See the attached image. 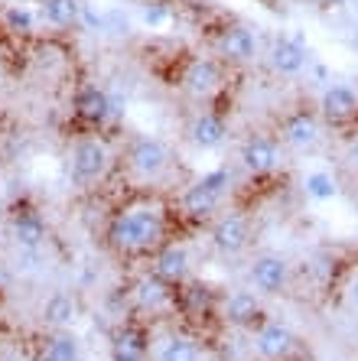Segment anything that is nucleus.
<instances>
[{
  "label": "nucleus",
  "mask_w": 358,
  "mask_h": 361,
  "mask_svg": "<svg viewBox=\"0 0 358 361\" xmlns=\"http://www.w3.org/2000/svg\"><path fill=\"white\" fill-rule=\"evenodd\" d=\"M306 192L313 195V199H333L335 195L333 176H326V173H313V176H306Z\"/></svg>",
  "instance_id": "nucleus-26"
},
{
  "label": "nucleus",
  "mask_w": 358,
  "mask_h": 361,
  "mask_svg": "<svg viewBox=\"0 0 358 361\" xmlns=\"http://www.w3.org/2000/svg\"><path fill=\"white\" fill-rule=\"evenodd\" d=\"M218 199H222L218 192H212L208 185L196 183L183 192V212L189 219H208V215L218 209Z\"/></svg>",
  "instance_id": "nucleus-12"
},
{
  "label": "nucleus",
  "mask_w": 358,
  "mask_h": 361,
  "mask_svg": "<svg viewBox=\"0 0 358 361\" xmlns=\"http://www.w3.org/2000/svg\"><path fill=\"white\" fill-rule=\"evenodd\" d=\"M76 114L88 124H101V121L111 118V98L95 85H85L76 94Z\"/></svg>",
  "instance_id": "nucleus-8"
},
{
  "label": "nucleus",
  "mask_w": 358,
  "mask_h": 361,
  "mask_svg": "<svg viewBox=\"0 0 358 361\" xmlns=\"http://www.w3.org/2000/svg\"><path fill=\"white\" fill-rule=\"evenodd\" d=\"M349 157H352V163H355V166H358V140H355V143H352V150H349Z\"/></svg>",
  "instance_id": "nucleus-30"
},
{
  "label": "nucleus",
  "mask_w": 358,
  "mask_h": 361,
  "mask_svg": "<svg viewBox=\"0 0 358 361\" xmlns=\"http://www.w3.org/2000/svg\"><path fill=\"white\" fill-rule=\"evenodd\" d=\"M283 140L290 143V147H313V143L319 140V124L313 114H306V111H300V114H293L287 124H283Z\"/></svg>",
  "instance_id": "nucleus-10"
},
{
  "label": "nucleus",
  "mask_w": 358,
  "mask_h": 361,
  "mask_svg": "<svg viewBox=\"0 0 358 361\" xmlns=\"http://www.w3.org/2000/svg\"><path fill=\"white\" fill-rule=\"evenodd\" d=\"M42 361H78V342L76 336H66V332H59L46 342L42 348Z\"/></svg>",
  "instance_id": "nucleus-22"
},
{
  "label": "nucleus",
  "mask_w": 358,
  "mask_h": 361,
  "mask_svg": "<svg viewBox=\"0 0 358 361\" xmlns=\"http://www.w3.org/2000/svg\"><path fill=\"white\" fill-rule=\"evenodd\" d=\"M241 160L254 176L270 173V169L277 166V147L270 140H264V137H251V140L244 143V150H241Z\"/></svg>",
  "instance_id": "nucleus-9"
},
{
  "label": "nucleus",
  "mask_w": 358,
  "mask_h": 361,
  "mask_svg": "<svg viewBox=\"0 0 358 361\" xmlns=\"http://www.w3.org/2000/svg\"><path fill=\"white\" fill-rule=\"evenodd\" d=\"M352 300H355V306H358V277H355V283H352Z\"/></svg>",
  "instance_id": "nucleus-31"
},
{
  "label": "nucleus",
  "mask_w": 358,
  "mask_h": 361,
  "mask_svg": "<svg viewBox=\"0 0 358 361\" xmlns=\"http://www.w3.org/2000/svg\"><path fill=\"white\" fill-rule=\"evenodd\" d=\"M228 179H232V176H228V169H212V173H205V176H202L199 183H202V185H208L212 192L222 195V192L228 189Z\"/></svg>",
  "instance_id": "nucleus-28"
},
{
  "label": "nucleus",
  "mask_w": 358,
  "mask_h": 361,
  "mask_svg": "<svg viewBox=\"0 0 358 361\" xmlns=\"http://www.w3.org/2000/svg\"><path fill=\"white\" fill-rule=\"evenodd\" d=\"M225 319L232 326H254L261 319V302L254 293H234L232 300L225 302Z\"/></svg>",
  "instance_id": "nucleus-15"
},
{
  "label": "nucleus",
  "mask_w": 358,
  "mask_h": 361,
  "mask_svg": "<svg viewBox=\"0 0 358 361\" xmlns=\"http://www.w3.org/2000/svg\"><path fill=\"white\" fill-rule=\"evenodd\" d=\"M42 10H46V20L56 26H68L78 17V0H42Z\"/></svg>",
  "instance_id": "nucleus-23"
},
{
  "label": "nucleus",
  "mask_w": 358,
  "mask_h": 361,
  "mask_svg": "<svg viewBox=\"0 0 358 361\" xmlns=\"http://www.w3.org/2000/svg\"><path fill=\"white\" fill-rule=\"evenodd\" d=\"M254 49H258V42H254V36H251L244 26H232V30L222 33V52H225L228 59L244 62L254 56Z\"/></svg>",
  "instance_id": "nucleus-17"
},
{
  "label": "nucleus",
  "mask_w": 358,
  "mask_h": 361,
  "mask_svg": "<svg viewBox=\"0 0 358 361\" xmlns=\"http://www.w3.org/2000/svg\"><path fill=\"white\" fill-rule=\"evenodd\" d=\"M186 270H189V254H186L183 247L169 244V247H163V251L157 254V277L160 280L179 283V280L186 277Z\"/></svg>",
  "instance_id": "nucleus-14"
},
{
  "label": "nucleus",
  "mask_w": 358,
  "mask_h": 361,
  "mask_svg": "<svg viewBox=\"0 0 358 361\" xmlns=\"http://www.w3.org/2000/svg\"><path fill=\"white\" fill-rule=\"evenodd\" d=\"M133 296L141 302L143 310H160L169 302V290H167V280H160L157 274L153 277H141L137 286H133Z\"/></svg>",
  "instance_id": "nucleus-18"
},
{
  "label": "nucleus",
  "mask_w": 358,
  "mask_h": 361,
  "mask_svg": "<svg viewBox=\"0 0 358 361\" xmlns=\"http://www.w3.org/2000/svg\"><path fill=\"white\" fill-rule=\"evenodd\" d=\"M251 280H254V286L261 293H280L287 286V261L274 257V254H264L251 267Z\"/></svg>",
  "instance_id": "nucleus-3"
},
{
  "label": "nucleus",
  "mask_w": 358,
  "mask_h": 361,
  "mask_svg": "<svg viewBox=\"0 0 358 361\" xmlns=\"http://www.w3.org/2000/svg\"><path fill=\"white\" fill-rule=\"evenodd\" d=\"M167 166V150H163V143L157 140H137L131 150V169L137 176L143 179H153L163 173Z\"/></svg>",
  "instance_id": "nucleus-4"
},
{
  "label": "nucleus",
  "mask_w": 358,
  "mask_h": 361,
  "mask_svg": "<svg viewBox=\"0 0 358 361\" xmlns=\"http://www.w3.org/2000/svg\"><path fill=\"white\" fill-rule=\"evenodd\" d=\"M218 82H222L218 66H215V62H208V59L189 62V68H186V75H183L186 92L196 94V98H208V94L218 88Z\"/></svg>",
  "instance_id": "nucleus-7"
},
{
  "label": "nucleus",
  "mask_w": 358,
  "mask_h": 361,
  "mask_svg": "<svg viewBox=\"0 0 358 361\" xmlns=\"http://www.w3.org/2000/svg\"><path fill=\"white\" fill-rule=\"evenodd\" d=\"M189 134L199 147H218V143L225 140V121L215 118V114H199V118L192 121Z\"/></svg>",
  "instance_id": "nucleus-19"
},
{
  "label": "nucleus",
  "mask_w": 358,
  "mask_h": 361,
  "mask_svg": "<svg viewBox=\"0 0 358 361\" xmlns=\"http://www.w3.org/2000/svg\"><path fill=\"white\" fill-rule=\"evenodd\" d=\"M254 348H258V355H261V358H267V361L287 358V355H290V348H293L290 329L277 326V322H270V326H261L258 336H254Z\"/></svg>",
  "instance_id": "nucleus-5"
},
{
  "label": "nucleus",
  "mask_w": 358,
  "mask_h": 361,
  "mask_svg": "<svg viewBox=\"0 0 358 361\" xmlns=\"http://www.w3.org/2000/svg\"><path fill=\"white\" fill-rule=\"evenodd\" d=\"M111 355H114V361H143V355H147V338H143L141 329H121L114 336V342H111Z\"/></svg>",
  "instance_id": "nucleus-13"
},
{
  "label": "nucleus",
  "mask_w": 358,
  "mask_h": 361,
  "mask_svg": "<svg viewBox=\"0 0 358 361\" xmlns=\"http://www.w3.org/2000/svg\"><path fill=\"white\" fill-rule=\"evenodd\" d=\"M183 302L189 306L192 312H205L208 302H212V293H208V286L192 283V286H186V290H183Z\"/></svg>",
  "instance_id": "nucleus-25"
},
{
  "label": "nucleus",
  "mask_w": 358,
  "mask_h": 361,
  "mask_svg": "<svg viewBox=\"0 0 358 361\" xmlns=\"http://www.w3.org/2000/svg\"><path fill=\"white\" fill-rule=\"evenodd\" d=\"M160 361H199V348H196L189 338L173 336L160 348Z\"/></svg>",
  "instance_id": "nucleus-24"
},
{
  "label": "nucleus",
  "mask_w": 358,
  "mask_h": 361,
  "mask_svg": "<svg viewBox=\"0 0 358 361\" xmlns=\"http://www.w3.org/2000/svg\"><path fill=\"white\" fill-rule=\"evenodd\" d=\"M323 114L329 121H349L358 114V98L349 92V88H342V85H335V88H329V92L323 94Z\"/></svg>",
  "instance_id": "nucleus-11"
},
{
  "label": "nucleus",
  "mask_w": 358,
  "mask_h": 361,
  "mask_svg": "<svg viewBox=\"0 0 358 361\" xmlns=\"http://www.w3.org/2000/svg\"><path fill=\"white\" fill-rule=\"evenodd\" d=\"M163 20H167V10H163V7H150V10H147V23H150V26L163 23Z\"/></svg>",
  "instance_id": "nucleus-29"
},
{
  "label": "nucleus",
  "mask_w": 358,
  "mask_h": 361,
  "mask_svg": "<svg viewBox=\"0 0 358 361\" xmlns=\"http://www.w3.org/2000/svg\"><path fill=\"white\" fill-rule=\"evenodd\" d=\"M13 241L20 247H40L46 241V221L36 212H20L13 219Z\"/></svg>",
  "instance_id": "nucleus-16"
},
{
  "label": "nucleus",
  "mask_w": 358,
  "mask_h": 361,
  "mask_svg": "<svg viewBox=\"0 0 358 361\" xmlns=\"http://www.w3.org/2000/svg\"><path fill=\"white\" fill-rule=\"evenodd\" d=\"M108 160L111 157H108L105 140L85 137V140L76 143V150H72V173H76V179H82V183H95V179L105 176Z\"/></svg>",
  "instance_id": "nucleus-2"
},
{
  "label": "nucleus",
  "mask_w": 358,
  "mask_h": 361,
  "mask_svg": "<svg viewBox=\"0 0 358 361\" xmlns=\"http://www.w3.org/2000/svg\"><path fill=\"white\" fill-rule=\"evenodd\" d=\"M108 238L117 251H147L163 238V215L150 205H133L114 215Z\"/></svg>",
  "instance_id": "nucleus-1"
},
{
  "label": "nucleus",
  "mask_w": 358,
  "mask_h": 361,
  "mask_svg": "<svg viewBox=\"0 0 358 361\" xmlns=\"http://www.w3.org/2000/svg\"><path fill=\"white\" fill-rule=\"evenodd\" d=\"M42 316H46V322H49V326H68V322L76 319V300H72V296H66V293L49 296V302H46Z\"/></svg>",
  "instance_id": "nucleus-21"
},
{
  "label": "nucleus",
  "mask_w": 358,
  "mask_h": 361,
  "mask_svg": "<svg viewBox=\"0 0 358 361\" xmlns=\"http://www.w3.org/2000/svg\"><path fill=\"white\" fill-rule=\"evenodd\" d=\"M248 221L241 215H225V219H218L215 231H212V241H215L218 251L225 254H238L248 244Z\"/></svg>",
  "instance_id": "nucleus-6"
},
{
  "label": "nucleus",
  "mask_w": 358,
  "mask_h": 361,
  "mask_svg": "<svg viewBox=\"0 0 358 361\" xmlns=\"http://www.w3.org/2000/svg\"><path fill=\"white\" fill-rule=\"evenodd\" d=\"M4 20H7V30H13V33H30V30H33V17H30V10L10 7L7 13H4Z\"/></svg>",
  "instance_id": "nucleus-27"
},
{
  "label": "nucleus",
  "mask_w": 358,
  "mask_h": 361,
  "mask_svg": "<svg viewBox=\"0 0 358 361\" xmlns=\"http://www.w3.org/2000/svg\"><path fill=\"white\" fill-rule=\"evenodd\" d=\"M303 62H306V52L290 39H277L274 46V68L283 72V75H293V72H300Z\"/></svg>",
  "instance_id": "nucleus-20"
}]
</instances>
